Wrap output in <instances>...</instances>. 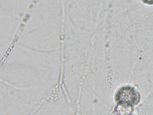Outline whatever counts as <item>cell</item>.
<instances>
[{
    "label": "cell",
    "mask_w": 153,
    "mask_h": 115,
    "mask_svg": "<svg viewBox=\"0 0 153 115\" xmlns=\"http://www.w3.org/2000/svg\"><path fill=\"white\" fill-rule=\"evenodd\" d=\"M143 3L148 5H153V0H141Z\"/></svg>",
    "instance_id": "obj_2"
},
{
    "label": "cell",
    "mask_w": 153,
    "mask_h": 115,
    "mask_svg": "<svg viewBox=\"0 0 153 115\" xmlns=\"http://www.w3.org/2000/svg\"><path fill=\"white\" fill-rule=\"evenodd\" d=\"M140 95L134 87H122L118 90L115 95V100L118 104L133 107L139 102Z\"/></svg>",
    "instance_id": "obj_1"
}]
</instances>
